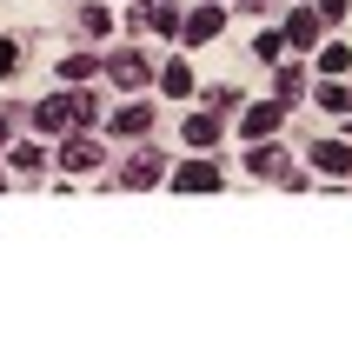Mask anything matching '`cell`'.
I'll return each instance as SVG.
<instances>
[{
  "instance_id": "cell-20",
  "label": "cell",
  "mask_w": 352,
  "mask_h": 339,
  "mask_svg": "<svg viewBox=\"0 0 352 339\" xmlns=\"http://www.w3.org/2000/svg\"><path fill=\"white\" fill-rule=\"evenodd\" d=\"M286 54V34H259V60H279Z\"/></svg>"
},
{
  "instance_id": "cell-10",
  "label": "cell",
  "mask_w": 352,
  "mask_h": 339,
  "mask_svg": "<svg viewBox=\"0 0 352 339\" xmlns=\"http://www.w3.org/2000/svg\"><path fill=\"white\" fill-rule=\"evenodd\" d=\"M160 87H166L173 100H186L193 94V67H186V60H166V67H160Z\"/></svg>"
},
{
  "instance_id": "cell-6",
  "label": "cell",
  "mask_w": 352,
  "mask_h": 339,
  "mask_svg": "<svg viewBox=\"0 0 352 339\" xmlns=\"http://www.w3.org/2000/svg\"><path fill=\"white\" fill-rule=\"evenodd\" d=\"M107 74H113V87L133 94V87H146V60H140V54H113V60H107Z\"/></svg>"
},
{
  "instance_id": "cell-22",
  "label": "cell",
  "mask_w": 352,
  "mask_h": 339,
  "mask_svg": "<svg viewBox=\"0 0 352 339\" xmlns=\"http://www.w3.org/2000/svg\"><path fill=\"white\" fill-rule=\"evenodd\" d=\"M14 60H20V47H14V40H0V80L14 74Z\"/></svg>"
},
{
  "instance_id": "cell-14",
  "label": "cell",
  "mask_w": 352,
  "mask_h": 339,
  "mask_svg": "<svg viewBox=\"0 0 352 339\" xmlns=\"http://www.w3.org/2000/svg\"><path fill=\"white\" fill-rule=\"evenodd\" d=\"M319 107H326V113H352V87L326 80V87H319Z\"/></svg>"
},
{
  "instance_id": "cell-8",
  "label": "cell",
  "mask_w": 352,
  "mask_h": 339,
  "mask_svg": "<svg viewBox=\"0 0 352 339\" xmlns=\"http://www.w3.org/2000/svg\"><path fill=\"white\" fill-rule=\"evenodd\" d=\"M60 166H67V173H87V166H100V146L94 140H67V146H60Z\"/></svg>"
},
{
  "instance_id": "cell-13",
  "label": "cell",
  "mask_w": 352,
  "mask_h": 339,
  "mask_svg": "<svg viewBox=\"0 0 352 339\" xmlns=\"http://www.w3.org/2000/svg\"><path fill=\"white\" fill-rule=\"evenodd\" d=\"M146 127H153V113H146V107H120V120H113V133H146Z\"/></svg>"
},
{
  "instance_id": "cell-11",
  "label": "cell",
  "mask_w": 352,
  "mask_h": 339,
  "mask_svg": "<svg viewBox=\"0 0 352 339\" xmlns=\"http://www.w3.org/2000/svg\"><path fill=\"white\" fill-rule=\"evenodd\" d=\"M140 27H153V34H173L179 20H173V0H146L140 7Z\"/></svg>"
},
{
  "instance_id": "cell-5",
  "label": "cell",
  "mask_w": 352,
  "mask_h": 339,
  "mask_svg": "<svg viewBox=\"0 0 352 339\" xmlns=\"http://www.w3.org/2000/svg\"><path fill=\"white\" fill-rule=\"evenodd\" d=\"M173 186H179V193H213V186H219V166H206V160H186Z\"/></svg>"
},
{
  "instance_id": "cell-16",
  "label": "cell",
  "mask_w": 352,
  "mask_h": 339,
  "mask_svg": "<svg viewBox=\"0 0 352 339\" xmlns=\"http://www.w3.org/2000/svg\"><path fill=\"white\" fill-rule=\"evenodd\" d=\"M246 166H253V173H286V153H279V146H253Z\"/></svg>"
},
{
  "instance_id": "cell-21",
  "label": "cell",
  "mask_w": 352,
  "mask_h": 339,
  "mask_svg": "<svg viewBox=\"0 0 352 339\" xmlns=\"http://www.w3.org/2000/svg\"><path fill=\"white\" fill-rule=\"evenodd\" d=\"M14 166L20 173H40V146H14Z\"/></svg>"
},
{
  "instance_id": "cell-24",
  "label": "cell",
  "mask_w": 352,
  "mask_h": 339,
  "mask_svg": "<svg viewBox=\"0 0 352 339\" xmlns=\"http://www.w3.org/2000/svg\"><path fill=\"white\" fill-rule=\"evenodd\" d=\"M7 127H14V120H7V113H0V146H7Z\"/></svg>"
},
{
  "instance_id": "cell-2",
  "label": "cell",
  "mask_w": 352,
  "mask_h": 339,
  "mask_svg": "<svg viewBox=\"0 0 352 339\" xmlns=\"http://www.w3.org/2000/svg\"><path fill=\"white\" fill-rule=\"evenodd\" d=\"M279 120H286V100H266V107H253V113L239 120V133H246V140H266V133H279Z\"/></svg>"
},
{
  "instance_id": "cell-15",
  "label": "cell",
  "mask_w": 352,
  "mask_h": 339,
  "mask_svg": "<svg viewBox=\"0 0 352 339\" xmlns=\"http://www.w3.org/2000/svg\"><path fill=\"white\" fill-rule=\"evenodd\" d=\"M319 67H326V74H346V67H352V47H346V40L319 47Z\"/></svg>"
},
{
  "instance_id": "cell-23",
  "label": "cell",
  "mask_w": 352,
  "mask_h": 339,
  "mask_svg": "<svg viewBox=\"0 0 352 339\" xmlns=\"http://www.w3.org/2000/svg\"><path fill=\"white\" fill-rule=\"evenodd\" d=\"M346 7L352 0H319V20H346Z\"/></svg>"
},
{
  "instance_id": "cell-9",
  "label": "cell",
  "mask_w": 352,
  "mask_h": 339,
  "mask_svg": "<svg viewBox=\"0 0 352 339\" xmlns=\"http://www.w3.org/2000/svg\"><path fill=\"white\" fill-rule=\"evenodd\" d=\"M153 179H160V153H133L126 173H120V186H153Z\"/></svg>"
},
{
  "instance_id": "cell-18",
  "label": "cell",
  "mask_w": 352,
  "mask_h": 339,
  "mask_svg": "<svg viewBox=\"0 0 352 339\" xmlns=\"http://www.w3.org/2000/svg\"><path fill=\"white\" fill-rule=\"evenodd\" d=\"M299 94H306V74H299V67H286V74H279V100H286V107H293Z\"/></svg>"
},
{
  "instance_id": "cell-3",
  "label": "cell",
  "mask_w": 352,
  "mask_h": 339,
  "mask_svg": "<svg viewBox=\"0 0 352 339\" xmlns=\"http://www.w3.org/2000/svg\"><path fill=\"white\" fill-rule=\"evenodd\" d=\"M313 166L346 179V173H352V140H319V146H313Z\"/></svg>"
},
{
  "instance_id": "cell-25",
  "label": "cell",
  "mask_w": 352,
  "mask_h": 339,
  "mask_svg": "<svg viewBox=\"0 0 352 339\" xmlns=\"http://www.w3.org/2000/svg\"><path fill=\"white\" fill-rule=\"evenodd\" d=\"M233 7H259V0H233Z\"/></svg>"
},
{
  "instance_id": "cell-4",
  "label": "cell",
  "mask_w": 352,
  "mask_h": 339,
  "mask_svg": "<svg viewBox=\"0 0 352 339\" xmlns=\"http://www.w3.org/2000/svg\"><path fill=\"white\" fill-rule=\"evenodd\" d=\"M219 20H226L219 7H199V14L179 20V40H186V47H199V40H213V34H219Z\"/></svg>"
},
{
  "instance_id": "cell-7",
  "label": "cell",
  "mask_w": 352,
  "mask_h": 339,
  "mask_svg": "<svg viewBox=\"0 0 352 339\" xmlns=\"http://www.w3.org/2000/svg\"><path fill=\"white\" fill-rule=\"evenodd\" d=\"M286 40H293V47H319V7L286 14Z\"/></svg>"
},
{
  "instance_id": "cell-12",
  "label": "cell",
  "mask_w": 352,
  "mask_h": 339,
  "mask_svg": "<svg viewBox=\"0 0 352 339\" xmlns=\"http://www.w3.org/2000/svg\"><path fill=\"white\" fill-rule=\"evenodd\" d=\"M213 140H219V120H213V113H193V120H186V146H199V153H206Z\"/></svg>"
},
{
  "instance_id": "cell-1",
  "label": "cell",
  "mask_w": 352,
  "mask_h": 339,
  "mask_svg": "<svg viewBox=\"0 0 352 339\" xmlns=\"http://www.w3.org/2000/svg\"><path fill=\"white\" fill-rule=\"evenodd\" d=\"M74 120H94V100L80 94V87H74V94H54V100H40V107H34V127H40V133H67Z\"/></svg>"
},
{
  "instance_id": "cell-17",
  "label": "cell",
  "mask_w": 352,
  "mask_h": 339,
  "mask_svg": "<svg viewBox=\"0 0 352 339\" xmlns=\"http://www.w3.org/2000/svg\"><path fill=\"white\" fill-rule=\"evenodd\" d=\"M107 27H113V14H107V7H87V14H80V34H87V40H100Z\"/></svg>"
},
{
  "instance_id": "cell-19",
  "label": "cell",
  "mask_w": 352,
  "mask_h": 339,
  "mask_svg": "<svg viewBox=\"0 0 352 339\" xmlns=\"http://www.w3.org/2000/svg\"><path fill=\"white\" fill-rule=\"evenodd\" d=\"M87 74H94V60H87V54H74V60H60V80H87Z\"/></svg>"
}]
</instances>
